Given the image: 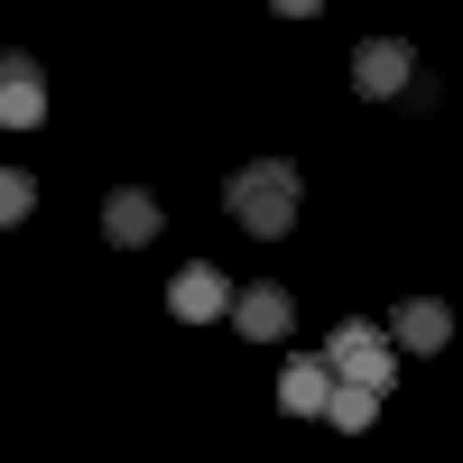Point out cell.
Here are the masks:
<instances>
[{"label":"cell","mask_w":463,"mask_h":463,"mask_svg":"<svg viewBox=\"0 0 463 463\" xmlns=\"http://www.w3.org/2000/svg\"><path fill=\"white\" fill-rule=\"evenodd\" d=\"M37 121H47V65L0 56V130H37Z\"/></svg>","instance_id":"4"},{"label":"cell","mask_w":463,"mask_h":463,"mask_svg":"<svg viewBox=\"0 0 463 463\" xmlns=\"http://www.w3.org/2000/svg\"><path fill=\"white\" fill-rule=\"evenodd\" d=\"M167 316L176 325H213V316H232V279H222V269H176V288H167Z\"/></svg>","instance_id":"7"},{"label":"cell","mask_w":463,"mask_h":463,"mask_svg":"<svg viewBox=\"0 0 463 463\" xmlns=\"http://www.w3.org/2000/svg\"><path fill=\"white\" fill-rule=\"evenodd\" d=\"M445 334H454V316H445L436 297H408L399 316H390V343H399V353H445Z\"/></svg>","instance_id":"9"},{"label":"cell","mask_w":463,"mask_h":463,"mask_svg":"<svg viewBox=\"0 0 463 463\" xmlns=\"http://www.w3.org/2000/svg\"><path fill=\"white\" fill-rule=\"evenodd\" d=\"M279 10H288V19H316V10H325V0H279Z\"/></svg>","instance_id":"12"},{"label":"cell","mask_w":463,"mask_h":463,"mask_svg":"<svg viewBox=\"0 0 463 463\" xmlns=\"http://www.w3.org/2000/svg\"><path fill=\"white\" fill-rule=\"evenodd\" d=\"M158 222H167V204L148 195V185H121V195H102V241L139 250V241H158Z\"/></svg>","instance_id":"6"},{"label":"cell","mask_w":463,"mask_h":463,"mask_svg":"<svg viewBox=\"0 0 463 463\" xmlns=\"http://www.w3.org/2000/svg\"><path fill=\"white\" fill-rule=\"evenodd\" d=\"M408 84H417V47H408V37H362V47H353V93L362 102H390Z\"/></svg>","instance_id":"3"},{"label":"cell","mask_w":463,"mask_h":463,"mask_svg":"<svg viewBox=\"0 0 463 463\" xmlns=\"http://www.w3.org/2000/svg\"><path fill=\"white\" fill-rule=\"evenodd\" d=\"M325 399H334V362H325V353H297V362L279 371V408H288V417H325Z\"/></svg>","instance_id":"8"},{"label":"cell","mask_w":463,"mask_h":463,"mask_svg":"<svg viewBox=\"0 0 463 463\" xmlns=\"http://www.w3.org/2000/svg\"><path fill=\"white\" fill-rule=\"evenodd\" d=\"M325 362H334V380H362V390H390L399 380V343L380 334V325H334V343H325Z\"/></svg>","instance_id":"2"},{"label":"cell","mask_w":463,"mask_h":463,"mask_svg":"<svg viewBox=\"0 0 463 463\" xmlns=\"http://www.w3.org/2000/svg\"><path fill=\"white\" fill-rule=\"evenodd\" d=\"M37 213V176L28 167H0V222H28Z\"/></svg>","instance_id":"11"},{"label":"cell","mask_w":463,"mask_h":463,"mask_svg":"<svg viewBox=\"0 0 463 463\" xmlns=\"http://www.w3.org/2000/svg\"><path fill=\"white\" fill-rule=\"evenodd\" d=\"M380 417V390H362V380H334V399H325V427H343V436H362Z\"/></svg>","instance_id":"10"},{"label":"cell","mask_w":463,"mask_h":463,"mask_svg":"<svg viewBox=\"0 0 463 463\" xmlns=\"http://www.w3.org/2000/svg\"><path fill=\"white\" fill-rule=\"evenodd\" d=\"M232 325H241L250 343H288V325H297V297H288L279 279H260V288H232Z\"/></svg>","instance_id":"5"},{"label":"cell","mask_w":463,"mask_h":463,"mask_svg":"<svg viewBox=\"0 0 463 463\" xmlns=\"http://www.w3.org/2000/svg\"><path fill=\"white\" fill-rule=\"evenodd\" d=\"M297 204H306V185L288 158H250L241 176H232V222L260 232V241H288L297 232Z\"/></svg>","instance_id":"1"}]
</instances>
